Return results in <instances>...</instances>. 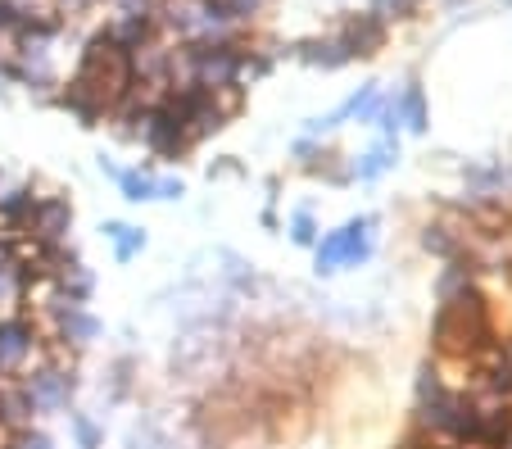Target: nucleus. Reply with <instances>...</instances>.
I'll use <instances>...</instances> for the list:
<instances>
[{
	"label": "nucleus",
	"mask_w": 512,
	"mask_h": 449,
	"mask_svg": "<svg viewBox=\"0 0 512 449\" xmlns=\"http://www.w3.org/2000/svg\"><path fill=\"white\" fill-rule=\"evenodd\" d=\"M50 323H55L59 345H73V350H87V345L100 336V318H96V313H87L82 304L64 300V295H55V300H50Z\"/></svg>",
	"instance_id": "nucleus-5"
},
{
	"label": "nucleus",
	"mask_w": 512,
	"mask_h": 449,
	"mask_svg": "<svg viewBox=\"0 0 512 449\" xmlns=\"http://www.w3.org/2000/svg\"><path fill=\"white\" fill-rule=\"evenodd\" d=\"M105 236L114 241V259H118V264H127V259H136V254L145 250V232H141V227L105 223Z\"/></svg>",
	"instance_id": "nucleus-13"
},
{
	"label": "nucleus",
	"mask_w": 512,
	"mask_h": 449,
	"mask_svg": "<svg viewBox=\"0 0 512 449\" xmlns=\"http://www.w3.org/2000/svg\"><path fill=\"white\" fill-rule=\"evenodd\" d=\"M73 391H78V377H73V368H59V363H41L23 377V395H28L32 413H64L73 404Z\"/></svg>",
	"instance_id": "nucleus-2"
},
{
	"label": "nucleus",
	"mask_w": 512,
	"mask_h": 449,
	"mask_svg": "<svg viewBox=\"0 0 512 449\" xmlns=\"http://www.w3.org/2000/svg\"><path fill=\"white\" fill-rule=\"evenodd\" d=\"M422 245H426L431 254H445V259L454 254V236H449L445 227H426V232H422Z\"/></svg>",
	"instance_id": "nucleus-22"
},
{
	"label": "nucleus",
	"mask_w": 512,
	"mask_h": 449,
	"mask_svg": "<svg viewBox=\"0 0 512 449\" xmlns=\"http://www.w3.org/2000/svg\"><path fill=\"white\" fill-rule=\"evenodd\" d=\"M300 55L309 59V64H322V69H340L349 59V50H345V41H309Z\"/></svg>",
	"instance_id": "nucleus-17"
},
{
	"label": "nucleus",
	"mask_w": 512,
	"mask_h": 449,
	"mask_svg": "<svg viewBox=\"0 0 512 449\" xmlns=\"http://www.w3.org/2000/svg\"><path fill=\"white\" fill-rule=\"evenodd\" d=\"M485 359H490V372H485V386H490V395H499V400H512V341L494 345Z\"/></svg>",
	"instance_id": "nucleus-12"
},
{
	"label": "nucleus",
	"mask_w": 512,
	"mask_h": 449,
	"mask_svg": "<svg viewBox=\"0 0 512 449\" xmlns=\"http://www.w3.org/2000/svg\"><path fill=\"white\" fill-rule=\"evenodd\" d=\"M508 445H512V440H508Z\"/></svg>",
	"instance_id": "nucleus-26"
},
{
	"label": "nucleus",
	"mask_w": 512,
	"mask_h": 449,
	"mask_svg": "<svg viewBox=\"0 0 512 449\" xmlns=\"http://www.w3.org/2000/svg\"><path fill=\"white\" fill-rule=\"evenodd\" d=\"M435 345L445 354H458V359H476V354H490L494 345V327H490V309H485V295L476 286L458 291L454 300L440 304L431 323Z\"/></svg>",
	"instance_id": "nucleus-1"
},
{
	"label": "nucleus",
	"mask_w": 512,
	"mask_h": 449,
	"mask_svg": "<svg viewBox=\"0 0 512 449\" xmlns=\"http://www.w3.org/2000/svg\"><path fill=\"white\" fill-rule=\"evenodd\" d=\"M37 200H41V196H32V186H14V191H5V196H0V227H5V232H0V236L28 232Z\"/></svg>",
	"instance_id": "nucleus-8"
},
{
	"label": "nucleus",
	"mask_w": 512,
	"mask_h": 449,
	"mask_svg": "<svg viewBox=\"0 0 512 449\" xmlns=\"http://www.w3.org/2000/svg\"><path fill=\"white\" fill-rule=\"evenodd\" d=\"M368 227H372V218H349L345 227H336V232L322 236V245H318V273H336L340 264H363V259L372 254Z\"/></svg>",
	"instance_id": "nucleus-4"
},
{
	"label": "nucleus",
	"mask_w": 512,
	"mask_h": 449,
	"mask_svg": "<svg viewBox=\"0 0 512 449\" xmlns=\"http://www.w3.org/2000/svg\"><path fill=\"white\" fill-rule=\"evenodd\" d=\"M182 196H186V186L177 177H164V182L155 177V200H182Z\"/></svg>",
	"instance_id": "nucleus-23"
},
{
	"label": "nucleus",
	"mask_w": 512,
	"mask_h": 449,
	"mask_svg": "<svg viewBox=\"0 0 512 449\" xmlns=\"http://www.w3.org/2000/svg\"><path fill=\"white\" fill-rule=\"evenodd\" d=\"M123 14H150V0H118Z\"/></svg>",
	"instance_id": "nucleus-25"
},
{
	"label": "nucleus",
	"mask_w": 512,
	"mask_h": 449,
	"mask_svg": "<svg viewBox=\"0 0 512 449\" xmlns=\"http://www.w3.org/2000/svg\"><path fill=\"white\" fill-rule=\"evenodd\" d=\"M10 449H55V440L46 436V431H32V427H19L10 440Z\"/></svg>",
	"instance_id": "nucleus-21"
},
{
	"label": "nucleus",
	"mask_w": 512,
	"mask_h": 449,
	"mask_svg": "<svg viewBox=\"0 0 512 449\" xmlns=\"http://www.w3.org/2000/svg\"><path fill=\"white\" fill-rule=\"evenodd\" d=\"M109 37H114L123 50H141L145 37H150V14H123V19L114 23V32H109Z\"/></svg>",
	"instance_id": "nucleus-15"
},
{
	"label": "nucleus",
	"mask_w": 512,
	"mask_h": 449,
	"mask_svg": "<svg viewBox=\"0 0 512 449\" xmlns=\"http://www.w3.org/2000/svg\"><path fill=\"white\" fill-rule=\"evenodd\" d=\"M508 440H512V404L494 395L490 409H481V431H476V445H485V449H503Z\"/></svg>",
	"instance_id": "nucleus-9"
},
{
	"label": "nucleus",
	"mask_w": 512,
	"mask_h": 449,
	"mask_svg": "<svg viewBox=\"0 0 512 449\" xmlns=\"http://www.w3.org/2000/svg\"><path fill=\"white\" fill-rule=\"evenodd\" d=\"M399 123H408V132H426V96L422 87H408L404 96H399Z\"/></svg>",
	"instance_id": "nucleus-16"
},
{
	"label": "nucleus",
	"mask_w": 512,
	"mask_h": 449,
	"mask_svg": "<svg viewBox=\"0 0 512 449\" xmlns=\"http://www.w3.org/2000/svg\"><path fill=\"white\" fill-rule=\"evenodd\" d=\"M37 327L23 318V313H14V318H0V377L14 368H23V363L37 354Z\"/></svg>",
	"instance_id": "nucleus-6"
},
{
	"label": "nucleus",
	"mask_w": 512,
	"mask_h": 449,
	"mask_svg": "<svg viewBox=\"0 0 512 449\" xmlns=\"http://www.w3.org/2000/svg\"><path fill=\"white\" fill-rule=\"evenodd\" d=\"M340 41H345L349 55H372V50H377L381 41H386V28H381L377 14H363V19L349 23L345 37H340Z\"/></svg>",
	"instance_id": "nucleus-10"
},
{
	"label": "nucleus",
	"mask_w": 512,
	"mask_h": 449,
	"mask_svg": "<svg viewBox=\"0 0 512 449\" xmlns=\"http://www.w3.org/2000/svg\"><path fill=\"white\" fill-rule=\"evenodd\" d=\"M182 59H186V69L195 73V82L200 87H209V91H218V87H236V78H241V55H236V46H186L182 50Z\"/></svg>",
	"instance_id": "nucleus-3"
},
{
	"label": "nucleus",
	"mask_w": 512,
	"mask_h": 449,
	"mask_svg": "<svg viewBox=\"0 0 512 449\" xmlns=\"http://www.w3.org/2000/svg\"><path fill=\"white\" fill-rule=\"evenodd\" d=\"M395 159H399L395 141H381V146H372L368 155H363V159L354 164V177H358V182H372V177H381L390 164H395Z\"/></svg>",
	"instance_id": "nucleus-14"
},
{
	"label": "nucleus",
	"mask_w": 512,
	"mask_h": 449,
	"mask_svg": "<svg viewBox=\"0 0 512 449\" xmlns=\"http://www.w3.org/2000/svg\"><path fill=\"white\" fill-rule=\"evenodd\" d=\"M55 286H59V295H64V300L87 304L91 291H96V277H91L87 264H78V259H73V264H64V268L55 273Z\"/></svg>",
	"instance_id": "nucleus-11"
},
{
	"label": "nucleus",
	"mask_w": 512,
	"mask_h": 449,
	"mask_svg": "<svg viewBox=\"0 0 512 449\" xmlns=\"http://www.w3.org/2000/svg\"><path fill=\"white\" fill-rule=\"evenodd\" d=\"M28 232L37 245H64V236L73 232V205L64 196H41L37 209H32Z\"/></svg>",
	"instance_id": "nucleus-7"
},
{
	"label": "nucleus",
	"mask_w": 512,
	"mask_h": 449,
	"mask_svg": "<svg viewBox=\"0 0 512 449\" xmlns=\"http://www.w3.org/2000/svg\"><path fill=\"white\" fill-rule=\"evenodd\" d=\"M290 241H295V245H313V241H318V223H313V214H295V218H290Z\"/></svg>",
	"instance_id": "nucleus-20"
},
{
	"label": "nucleus",
	"mask_w": 512,
	"mask_h": 449,
	"mask_svg": "<svg viewBox=\"0 0 512 449\" xmlns=\"http://www.w3.org/2000/svg\"><path fill=\"white\" fill-rule=\"evenodd\" d=\"M408 10V0H372V14L377 19H395V14Z\"/></svg>",
	"instance_id": "nucleus-24"
},
{
	"label": "nucleus",
	"mask_w": 512,
	"mask_h": 449,
	"mask_svg": "<svg viewBox=\"0 0 512 449\" xmlns=\"http://www.w3.org/2000/svg\"><path fill=\"white\" fill-rule=\"evenodd\" d=\"M118 186H123V200L141 205V200H155V177L132 168V173H118Z\"/></svg>",
	"instance_id": "nucleus-18"
},
{
	"label": "nucleus",
	"mask_w": 512,
	"mask_h": 449,
	"mask_svg": "<svg viewBox=\"0 0 512 449\" xmlns=\"http://www.w3.org/2000/svg\"><path fill=\"white\" fill-rule=\"evenodd\" d=\"M68 427L78 436V449H100V440H105V431H100L96 418H87V413H68Z\"/></svg>",
	"instance_id": "nucleus-19"
}]
</instances>
